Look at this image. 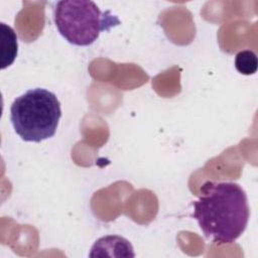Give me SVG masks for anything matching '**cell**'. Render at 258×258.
<instances>
[{
    "instance_id": "cell-1",
    "label": "cell",
    "mask_w": 258,
    "mask_h": 258,
    "mask_svg": "<svg viewBox=\"0 0 258 258\" xmlns=\"http://www.w3.org/2000/svg\"><path fill=\"white\" fill-rule=\"evenodd\" d=\"M194 218L205 237L218 244L236 241L245 231L250 208L242 186L232 181H206L194 202Z\"/></svg>"
},
{
    "instance_id": "cell-2",
    "label": "cell",
    "mask_w": 258,
    "mask_h": 258,
    "mask_svg": "<svg viewBox=\"0 0 258 258\" xmlns=\"http://www.w3.org/2000/svg\"><path fill=\"white\" fill-rule=\"evenodd\" d=\"M61 117L56 96L35 88L17 97L10 107V120L16 134L24 141L39 143L55 134Z\"/></svg>"
},
{
    "instance_id": "cell-3",
    "label": "cell",
    "mask_w": 258,
    "mask_h": 258,
    "mask_svg": "<svg viewBox=\"0 0 258 258\" xmlns=\"http://www.w3.org/2000/svg\"><path fill=\"white\" fill-rule=\"evenodd\" d=\"M55 26L62 37L78 46L95 42L100 33L120 24L117 16L110 11L102 12L94 1L63 0L53 8Z\"/></svg>"
},
{
    "instance_id": "cell-4",
    "label": "cell",
    "mask_w": 258,
    "mask_h": 258,
    "mask_svg": "<svg viewBox=\"0 0 258 258\" xmlns=\"http://www.w3.org/2000/svg\"><path fill=\"white\" fill-rule=\"evenodd\" d=\"M90 257H134L131 243L120 236L110 235L98 239L89 254Z\"/></svg>"
},
{
    "instance_id": "cell-5",
    "label": "cell",
    "mask_w": 258,
    "mask_h": 258,
    "mask_svg": "<svg viewBox=\"0 0 258 258\" xmlns=\"http://www.w3.org/2000/svg\"><path fill=\"white\" fill-rule=\"evenodd\" d=\"M1 28V69L11 66L18 52L17 35L14 29L4 22L0 23Z\"/></svg>"
},
{
    "instance_id": "cell-6",
    "label": "cell",
    "mask_w": 258,
    "mask_h": 258,
    "mask_svg": "<svg viewBox=\"0 0 258 258\" xmlns=\"http://www.w3.org/2000/svg\"><path fill=\"white\" fill-rule=\"evenodd\" d=\"M258 67L257 55L254 51L245 49L236 54L235 68L237 71L245 76H250L256 73Z\"/></svg>"
}]
</instances>
